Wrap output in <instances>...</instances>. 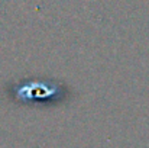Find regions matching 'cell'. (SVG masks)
<instances>
[{
  "label": "cell",
  "mask_w": 149,
  "mask_h": 148,
  "mask_svg": "<svg viewBox=\"0 0 149 148\" xmlns=\"http://www.w3.org/2000/svg\"><path fill=\"white\" fill-rule=\"evenodd\" d=\"M16 100L22 102H33L35 99H52L58 96L59 87L56 84H48V83H29V84H20L16 90Z\"/></svg>",
  "instance_id": "obj_1"
}]
</instances>
